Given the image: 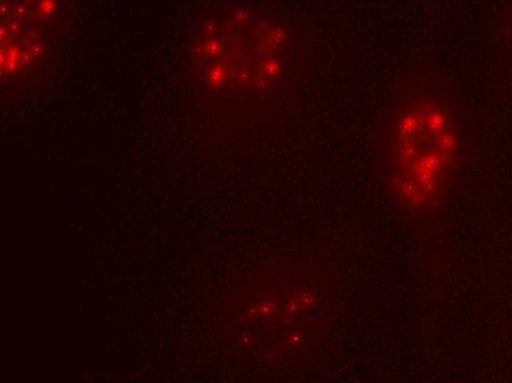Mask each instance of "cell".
Returning <instances> with one entry per match:
<instances>
[{
	"mask_svg": "<svg viewBox=\"0 0 512 383\" xmlns=\"http://www.w3.org/2000/svg\"><path fill=\"white\" fill-rule=\"evenodd\" d=\"M193 58L196 84L211 107L240 120H258L295 101L308 42L282 14L237 5L202 26Z\"/></svg>",
	"mask_w": 512,
	"mask_h": 383,
	"instance_id": "2",
	"label": "cell"
},
{
	"mask_svg": "<svg viewBox=\"0 0 512 383\" xmlns=\"http://www.w3.org/2000/svg\"><path fill=\"white\" fill-rule=\"evenodd\" d=\"M470 115L449 84L429 74L396 84L374 118V171L402 213L432 216L464 171Z\"/></svg>",
	"mask_w": 512,
	"mask_h": 383,
	"instance_id": "1",
	"label": "cell"
},
{
	"mask_svg": "<svg viewBox=\"0 0 512 383\" xmlns=\"http://www.w3.org/2000/svg\"><path fill=\"white\" fill-rule=\"evenodd\" d=\"M502 34H504L505 43H507L508 48L512 51V0L508 2L504 21H502Z\"/></svg>",
	"mask_w": 512,
	"mask_h": 383,
	"instance_id": "4",
	"label": "cell"
},
{
	"mask_svg": "<svg viewBox=\"0 0 512 383\" xmlns=\"http://www.w3.org/2000/svg\"><path fill=\"white\" fill-rule=\"evenodd\" d=\"M231 335L265 358L315 350L332 322V289L320 274L276 267L256 273L230 310Z\"/></svg>",
	"mask_w": 512,
	"mask_h": 383,
	"instance_id": "3",
	"label": "cell"
}]
</instances>
